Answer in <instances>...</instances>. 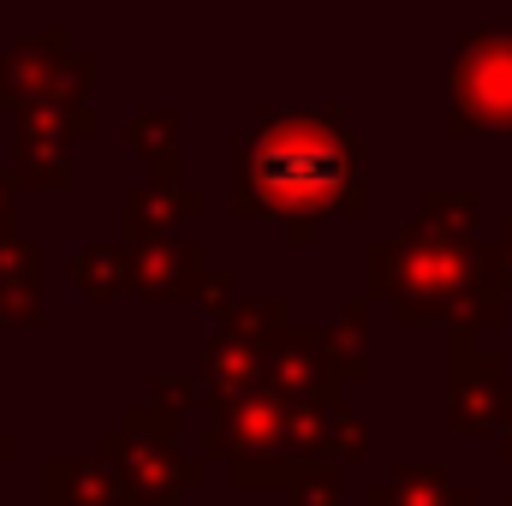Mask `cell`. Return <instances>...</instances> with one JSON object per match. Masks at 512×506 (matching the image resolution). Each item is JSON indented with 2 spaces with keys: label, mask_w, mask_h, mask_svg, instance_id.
Segmentation results:
<instances>
[{
  "label": "cell",
  "mask_w": 512,
  "mask_h": 506,
  "mask_svg": "<svg viewBox=\"0 0 512 506\" xmlns=\"http://www.w3.org/2000/svg\"><path fill=\"white\" fill-rule=\"evenodd\" d=\"M239 191L274 215H316V209H358V137L334 120H262L239 161Z\"/></svg>",
  "instance_id": "1"
},
{
  "label": "cell",
  "mask_w": 512,
  "mask_h": 506,
  "mask_svg": "<svg viewBox=\"0 0 512 506\" xmlns=\"http://www.w3.org/2000/svg\"><path fill=\"white\" fill-rule=\"evenodd\" d=\"M459 114L512 126V36H465L459 54Z\"/></svg>",
  "instance_id": "2"
}]
</instances>
